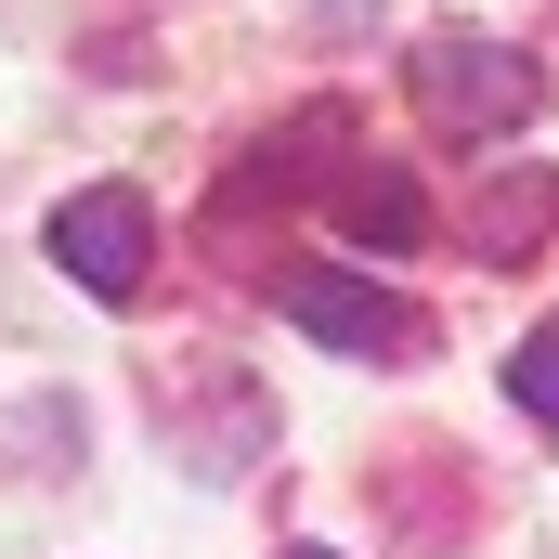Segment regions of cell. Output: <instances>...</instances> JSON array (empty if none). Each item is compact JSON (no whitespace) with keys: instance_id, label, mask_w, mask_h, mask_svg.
I'll return each instance as SVG.
<instances>
[{"instance_id":"1","label":"cell","mask_w":559,"mask_h":559,"mask_svg":"<svg viewBox=\"0 0 559 559\" xmlns=\"http://www.w3.org/2000/svg\"><path fill=\"white\" fill-rule=\"evenodd\" d=\"M404 79H417V118L442 143H495V131H521V118L547 105L534 52H508V39H481V26H429L417 52H404Z\"/></svg>"},{"instance_id":"2","label":"cell","mask_w":559,"mask_h":559,"mask_svg":"<svg viewBox=\"0 0 559 559\" xmlns=\"http://www.w3.org/2000/svg\"><path fill=\"white\" fill-rule=\"evenodd\" d=\"M143 261H156V209L131 182H79L52 209V274L92 286V299H143Z\"/></svg>"},{"instance_id":"3","label":"cell","mask_w":559,"mask_h":559,"mask_svg":"<svg viewBox=\"0 0 559 559\" xmlns=\"http://www.w3.org/2000/svg\"><path fill=\"white\" fill-rule=\"evenodd\" d=\"M274 299H286V325H299V338H325V352H429V312H417V299L338 274V261H299Z\"/></svg>"},{"instance_id":"4","label":"cell","mask_w":559,"mask_h":559,"mask_svg":"<svg viewBox=\"0 0 559 559\" xmlns=\"http://www.w3.org/2000/svg\"><path fill=\"white\" fill-rule=\"evenodd\" d=\"M325 209H338V235H352L365 261H404V248L429 235V195H417V169H391V156H352Z\"/></svg>"},{"instance_id":"5","label":"cell","mask_w":559,"mask_h":559,"mask_svg":"<svg viewBox=\"0 0 559 559\" xmlns=\"http://www.w3.org/2000/svg\"><path fill=\"white\" fill-rule=\"evenodd\" d=\"M547 235H559V169H547V156L495 169V182H481V209H468V248H481L495 274H521V261H534Z\"/></svg>"},{"instance_id":"6","label":"cell","mask_w":559,"mask_h":559,"mask_svg":"<svg viewBox=\"0 0 559 559\" xmlns=\"http://www.w3.org/2000/svg\"><path fill=\"white\" fill-rule=\"evenodd\" d=\"M508 404H521L534 429H559V312L521 338V352H508Z\"/></svg>"},{"instance_id":"7","label":"cell","mask_w":559,"mask_h":559,"mask_svg":"<svg viewBox=\"0 0 559 559\" xmlns=\"http://www.w3.org/2000/svg\"><path fill=\"white\" fill-rule=\"evenodd\" d=\"M286 559H338V547H286Z\"/></svg>"}]
</instances>
